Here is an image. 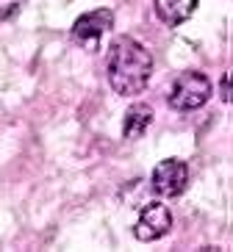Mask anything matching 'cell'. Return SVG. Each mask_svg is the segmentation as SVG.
<instances>
[{"label": "cell", "instance_id": "cell-1", "mask_svg": "<svg viewBox=\"0 0 233 252\" xmlns=\"http://www.w3.org/2000/svg\"><path fill=\"white\" fill-rule=\"evenodd\" d=\"M108 83L122 97L142 94L153 75V56L144 45L131 36H117L108 53Z\"/></svg>", "mask_w": 233, "mask_h": 252}, {"label": "cell", "instance_id": "cell-2", "mask_svg": "<svg viewBox=\"0 0 233 252\" xmlns=\"http://www.w3.org/2000/svg\"><path fill=\"white\" fill-rule=\"evenodd\" d=\"M211 97V81L203 72H183L175 78L169 89V105L175 111H197L208 103Z\"/></svg>", "mask_w": 233, "mask_h": 252}, {"label": "cell", "instance_id": "cell-3", "mask_svg": "<svg viewBox=\"0 0 233 252\" xmlns=\"http://www.w3.org/2000/svg\"><path fill=\"white\" fill-rule=\"evenodd\" d=\"M114 28V11L111 8H95V11H86L75 20L72 25V42L86 50L98 47V42L103 39V33Z\"/></svg>", "mask_w": 233, "mask_h": 252}, {"label": "cell", "instance_id": "cell-4", "mask_svg": "<svg viewBox=\"0 0 233 252\" xmlns=\"http://www.w3.org/2000/svg\"><path fill=\"white\" fill-rule=\"evenodd\" d=\"M153 191L161 197H181L189 186V166L181 158H164L153 169Z\"/></svg>", "mask_w": 233, "mask_h": 252}, {"label": "cell", "instance_id": "cell-5", "mask_svg": "<svg viewBox=\"0 0 233 252\" xmlns=\"http://www.w3.org/2000/svg\"><path fill=\"white\" fill-rule=\"evenodd\" d=\"M169 227H172L169 208L161 205V202H147L144 211L139 214V222L133 224V236L144 244H150V241H158L161 236H166Z\"/></svg>", "mask_w": 233, "mask_h": 252}, {"label": "cell", "instance_id": "cell-6", "mask_svg": "<svg viewBox=\"0 0 233 252\" xmlns=\"http://www.w3.org/2000/svg\"><path fill=\"white\" fill-rule=\"evenodd\" d=\"M200 0H156V14L158 20L169 28H178L195 14V8Z\"/></svg>", "mask_w": 233, "mask_h": 252}, {"label": "cell", "instance_id": "cell-7", "mask_svg": "<svg viewBox=\"0 0 233 252\" xmlns=\"http://www.w3.org/2000/svg\"><path fill=\"white\" fill-rule=\"evenodd\" d=\"M153 122V108L147 103H133L125 111V122H122V136L125 139H139V136L150 127Z\"/></svg>", "mask_w": 233, "mask_h": 252}, {"label": "cell", "instance_id": "cell-8", "mask_svg": "<svg viewBox=\"0 0 233 252\" xmlns=\"http://www.w3.org/2000/svg\"><path fill=\"white\" fill-rule=\"evenodd\" d=\"M23 6H28V0H0V20H14Z\"/></svg>", "mask_w": 233, "mask_h": 252}, {"label": "cell", "instance_id": "cell-9", "mask_svg": "<svg viewBox=\"0 0 233 252\" xmlns=\"http://www.w3.org/2000/svg\"><path fill=\"white\" fill-rule=\"evenodd\" d=\"M222 100L233 103V75H228L225 81H222Z\"/></svg>", "mask_w": 233, "mask_h": 252}]
</instances>
